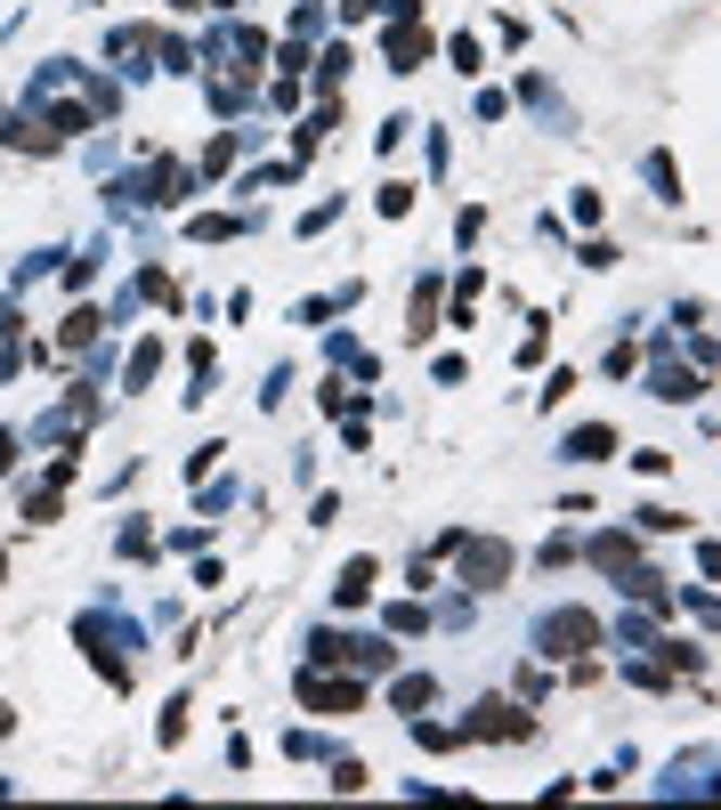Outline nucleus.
Segmentation results:
<instances>
[{
	"label": "nucleus",
	"mask_w": 721,
	"mask_h": 810,
	"mask_svg": "<svg viewBox=\"0 0 721 810\" xmlns=\"http://www.w3.org/2000/svg\"><path fill=\"white\" fill-rule=\"evenodd\" d=\"M389 57H398V74H414V65H422V57H430V33H422V25H414V16H405V25H398V33H389Z\"/></svg>",
	"instance_id": "nucleus-4"
},
{
	"label": "nucleus",
	"mask_w": 721,
	"mask_h": 810,
	"mask_svg": "<svg viewBox=\"0 0 721 810\" xmlns=\"http://www.w3.org/2000/svg\"><path fill=\"white\" fill-rule=\"evenodd\" d=\"M462 567H471V583L487 592V583L511 576V551H503V543H462Z\"/></svg>",
	"instance_id": "nucleus-3"
},
{
	"label": "nucleus",
	"mask_w": 721,
	"mask_h": 810,
	"mask_svg": "<svg viewBox=\"0 0 721 810\" xmlns=\"http://www.w3.org/2000/svg\"><path fill=\"white\" fill-rule=\"evenodd\" d=\"M471 730H478V737H487V730H494V737H527V713H519V705H478Z\"/></svg>",
	"instance_id": "nucleus-5"
},
{
	"label": "nucleus",
	"mask_w": 721,
	"mask_h": 810,
	"mask_svg": "<svg viewBox=\"0 0 721 810\" xmlns=\"http://www.w3.org/2000/svg\"><path fill=\"white\" fill-rule=\"evenodd\" d=\"M300 697L317 705V713H357V705H365V681H324V673H308Z\"/></svg>",
	"instance_id": "nucleus-1"
},
{
	"label": "nucleus",
	"mask_w": 721,
	"mask_h": 810,
	"mask_svg": "<svg viewBox=\"0 0 721 810\" xmlns=\"http://www.w3.org/2000/svg\"><path fill=\"white\" fill-rule=\"evenodd\" d=\"M543 641H552V657H583V648L600 641V625H592V616H583V608H568V616H559L552 632H543Z\"/></svg>",
	"instance_id": "nucleus-2"
}]
</instances>
